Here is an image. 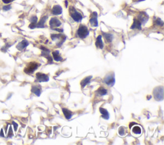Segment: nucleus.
<instances>
[{"label":"nucleus","mask_w":164,"mask_h":145,"mask_svg":"<svg viewBox=\"0 0 164 145\" xmlns=\"http://www.w3.org/2000/svg\"><path fill=\"white\" fill-rule=\"evenodd\" d=\"M131 30H142V24L141 22L138 21V19H133V22L132 25L130 27Z\"/></svg>","instance_id":"13"},{"label":"nucleus","mask_w":164,"mask_h":145,"mask_svg":"<svg viewBox=\"0 0 164 145\" xmlns=\"http://www.w3.org/2000/svg\"><path fill=\"white\" fill-rule=\"evenodd\" d=\"M99 111L101 114V117L105 120H108L110 118V114L108 112V110L103 107H100Z\"/></svg>","instance_id":"15"},{"label":"nucleus","mask_w":164,"mask_h":145,"mask_svg":"<svg viewBox=\"0 0 164 145\" xmlns=\"http://www.w3.org/2000/svg\"><path fill=\"white\" fill-rule=\"evenodd\" d=\"M153 94L156 101H162L163 100V86H157L154 88Z\"/></svg>","instance_id":"1"},{"label":"nucleus","mask_w":164,"mask_h":145,"mask_svg":"<svg viewBox=\"0 0 164 145\" xmlns=\"http://www.w3.org/2000/svg\"><path fill=\"white\" fill-rule=\"evenodd\" d=\"M131 131H132L133 134H135V135H137V136H140L141 134H142V128L140 127V126L139 125H137V124L135 125V126H133L131 127Z\"/></svg>","instance_id":"18"},{"label":"nucleus","mask_w":164,"mask_h":145,"mask_svg":"<svg viewBox=\"0 0 164 145\" xmlns=\"http://www.w3.org/2000/svg\"><path fill=\"white\" fill-rule=\"evenodd\" d=\"M119 134L120 136H125V134H126V128L124 127H120L119 129Z\"/></svg>","instance_id":"26"},{"label":"nucleus","mask_w":164,"mask_h":145,"mask_svg":"<svg viewBox=\"0 0 164 145\" xmlns=\"http://www.w3.org/2000/svg\"><path fill=\"white\" fill-rule=\"evenodd\" d=\"M12 123H13V125H14V130H15V131H16L17 129L18 125L16 123H15V122H12Z\"/></svg>","instance_id":"30"},{"label":"nucleus","mask_w":164,"mask_h":145,"mask_svg":"<svg viewBox=\"0 0 164 145\" xmlns=\"http://www.w3.org/2000/svg\"><path fill=\"white\" fill-rule=\"evenodd\" d=\"M53 57V60L56 62H61L63 60V58L60 56V52L58 51H55L52 52Z\"/></svg>","instance_id":"23"},{"label":"nucleus","mask_w":164,"mask_h":145,"mask_svg":"<svg viewBox=\"0 0 164 145\" xmlns=\"http://www.w3.org/2000/svg\"><path fill=\"white\" fill-rule=\"evenodd\" d=\"M36 80L38 82H48L49 81V77L47 74L41 72H37L36 74Z\"/></svg>","instance_id":"7"},{"label":"nucleus","mask_w":164,"mask_h":145,"mask_svg":"<svg viewBox=\"0 0 164 145\" xmlns=\"http://www.w3.org/2000/svg\"><path fill=\"white\" fill-rule=\"evenodd\" d=\"M149 96H150V95H149ZM151 99V96H150L149 97H148L147 98V99H148H148H149H149Z\"/></svg>","instance_id":"34"},{"label":"nucleus","mask_w":164,"mask_h":145,"mask_svg":"<svg viewBox=\"0 0 164 145\" xmlns=\"http://www.w3.org/2000/svg\"><path fill=\"white\" fill-rule=\"evenodd\" d=\"M92 77H93L92 75H90V76L86 77H85L84 79L82 80L80 82V85L81 88H84L88 84L90 83V81H91V79H92Z\"/></svg>","instance_id":"17"},{"label":"nucleus","mask_w":164,"mask_h":145,"mask_svg":"<svg viewBox=\"0 0 164 145\" xmlns=\"http://www.w3.org/2000/svg\"><path fill=\"white\" fill-rule=\"evenodd\" d=\"M133 1L135 2H142V1H144V0H133Z\"/></svg>","instance_id":"32"},{"label":"nucleus","mask_w":164,"mask_h":145,"mask_svg":"<svg viewBox=\"0 0 164 145\" xmlns=\"http://www.w3.org/2000/svg\"><path fill=\"white\" fill-rule=\"evenodd\" d=\"M155 24H156L157 26H163V21L161 20L160 18H157L155 20Z\"/></svg>","instance_id":"27"},{"label":"nucleus","mask_w":164,"mask_h":145,"mask_svg":"<svg viewBox=\"0 0 164 145\" xmlns=\"http://www.w3.org/2000/svg\"><path fill=\"white\" fill-rule=\"evenodd\" d=\"M103 82L105 84L107 85L109 87H112L114 86L115 83V74L113 72L108 73L105 77Z\"/></svg>","instance_id":"3"},{"label":"nucleus","mask_w":164,"mask_h":145,"mask_svg":"<svg viewBox=\"0 0 164 145\" xmlns=\"http://www.w3.org/2000/svg\"><path fill=\"white\" fill-rule=\"evenodd\" d=\"M90 25L92 27H97L98 26V21H97V13L96 12H92L91 15V17L90 19Z\"/></svg>","instance_id":"10"},{"label":"nucleus","mask_w":164,"mask_h":145,"mask_svg":"<svg viewBox=\"0 0 164 145\" xmlns=\"http://www.w3.org/2000/svg\"><path fill=\"white\" fill-rule=\"evenodd\" d=\"M28 45V41H27L26 40H23V41H21L20 43L18 44V45H17V49L18 50H19V51H22L24 49H25Z\"/></svg>","instance_id":"20"},{"label":"nucleus","mask_w":164,"mask_h":145,"mask_svg":"<svg viewBox=\"0 0 164 145\" xmlns=\"http://www.w3.org/2000/svg\"><path fill=\"white\" fill-rule=\"evenodd\" d=\"M51 13L54 15H60L62 13V8L61 6L58 5H54L52 10H51Z\"/></svg>","instance_id":"12"},{"label":"nucleus","mask_w":164,"mask_h":145,"mask_svg":"<svg viewBox=\"0 0 164 145\" xmlns=\"http://www.w3.org/2000/svg\"><path fill=\"white\" fill-rule=\"evenodd\" d=\"M62 112H63L65 118L67 120H70L72 118L73 116V112L70 110H69L67 108H62Z\"/></svg>","instance_id":"22"},{"label":"nucleus","mask_w":164,"mask_h":145,"mask_svg":"<svg viewBox=\"0 0 164 145\" xmlns=\"http://www.w3.org/2000/svg\"><path fill=\"white\" fill-rule=\"evenodd\" d=\"M14 0H2V2H3L5 4H9L10 3H11V2H14Z\"/></svg>","instance_id":"29"},{"label":"nucleus","mask_w":164,"mask_h":145,"mask_svg":"<svg viewBox=\"0 0 164 145\" xmlns=\"http://www.w3.org/2000/svg\"><path fill=\"white\" fill-rule=\"evenodd\" d=\"M69 14L71 17L73 18V19L75 22H79L83 19V16H82L81 14L79 13L78 11H77L74 7H70Z\"/></svg>","instance_id":"4"},{"label":"nucleus","mask_w":164,"mask_h":145,"mask_svg":"<svg viewBox=\"0 0 164 145\" xmlns=\"http://www.w3.org/2000/svg\"><path fill=\"white\" fill-rule=\"evenodd\" d=\"M31 92L34 93L37 97H40L41 93H42V88L40 85H33L32 86V90Z\"/></svg>","instance_id":"11"},{"label":"nucleus","mask_w":164,"mask_h":145,"mask_svg":"<svg viewBox=\"0 0 164 145\" xmlns=\"http://www.w3.org/2000/svg\"><path fill=\"white\" fill-rule=\"evenodd\" d=\"M40 64L37 62H32L29 63L24 69V72L27 74H32L37 70L39 67Z\"/></svg>","instance_id":"5"},{"label":"nucleus","mask_w":164,"mask_h":145,"mask_svg":"<svg viewBox=\"0 0 164 145\" xmlns=\"http://www.w3.org/2000/svg\"><path fill=\"white\" fill-rule=\"evenodd\" d=\"M102 37H104L105 40L107 41V42L110 43L112 42V40H113V38H114V36L112 33H105V32H102Z\"/></svg>","instance_id":"21"},{"label":"nucleus","mask_w":164,"mask_h":145,"mask_svg":"<svg viewBox=\"0 0 164 145\" xmlns=\"http://www.w3.org/2000/svg\"><path fill=\"white\" fill-rule=\"evenodd\" d=\"M11 8H12L11 5H8L4 6V7H3V9L4 10H5V11H7V10H9L10 9H11Z\"/></svg>","instance_id":"28"},{"label":"nucleus","mask_w":164,"mask_h":145,"mask_svg":"<svg viewBox=\"0 0 164 145\" xmlns=\"http://www.w3.org/2000/svg\"><path fill=\"white\" fill-rule=\"evenodd\" d=\"M40 49L42 50V53H41L40 56H43V57H46L48 60V64H51L53 62V59L50 55V51L48 49H47L45 47H40Z\"/></svg>","instance_id":"6"},{"label":"nucleus","mask_w":164,"mask_h":145,"mask_svg":"<svg viewBox=\"0 0 164 145\" xmlns=\"http://www.w3.org/2000/svg\"><path fill=\"white\" fill-rule=\"evenodd\" d=\"M149 15L145 12H141L138 15V20L141 22L142 24H145L149 19Z\"/></svg>","instance_id":"8"},{"label":"nucleus","mask_w":164,"mask_h":145,"mask_svg":"<svg viewBox=\"0 0 164 145\" xmlns=\"http://www.w3.org/2000/svg\"><path fill=\"white\" fill-rule=\"evenodd\" d=\"M95 45H96V47L98 48V49H103V47H104V44H103V42H102V35H99L97 37Z\"/></svg>","instance_id":"16"},{"label":"nucleus","mask_w":164,"mask_h":145,"mask_svg":"<svg viewBox=\"0 0 164 145\" xmlns=\"http://www.w3.org/2000/svg\"><path fill=\"white\" fill-rule=\"evenodd\" d=\"M48 17L47 15L41 18L38 22H37V23L36 24V27H38V28H44L45 27V23L46 22L47 19H48Z\"/></svg>","instance_id":"14"},{"label":"nucleus","mask_w":164,"mask_h":145,"mask_svg":"<svg viewBox=\"0 0 164 145\" xmlns=\"http://www.w3.org/2000/svg\"><path fill=\"white\" fill-rule=\"evenodd\" d=\"M30 21L31 22V24L29 25V27L30 29H34L36 27V24L38 22V18L36 15H33L31 17L30 19Z\"/></svg>","instance_id":"19"},{"label":"nucleus","mask_w":164,"mask_h":145,"mask_svg":"<svg viewBox=\"0 0 164 145\" xmlns=\"http://www.w3.org/2000/svg\"><path fill=\"white\" fill-rule=\"evenodd\" d=\"M62 22L58 18L56 17H52L49 21V26H50L51 29H55L56 27H58L59 26H61Z\"/></svg>","instance_id":"9"},{"label":"nucleus","mask_w":164,"mask_h":145,"mask_svg":"<svg viewBox=\"0 0 164 145\" xmlns=\"http://www.w3.org/2000/svg\"><path fill=\"white\" fill-rule=\"evenodd\" d=\"M65 35H63L62 34H52L51 35V38L53 40H56V39L58 40V39H61L62 38H63Z\"/></svg>","instance_id":"25"},{"label":"nucleus","mask_w":164,"mask_h":145,"mask_svg":"<svg viewBox=\"0 0 164 145\" xmlns=\"http://www.w3.org/2000/svg\"><path fill=\"white\" fill-rule=\"evenodd\" d=\"M12 135H13V134H12V128L10 127V131H9V133H8V137H11Z\"/></svg>","instance_id":"31"},{"label":"nucleus","mask_w":164,"mask_h":145,"mask_svg":"<svg viewBox=\"0 0 164 145\" xmlns=\"http://www.w3.org/2000/svg\"><path fill=\"white\" fill-rule=\"evenodd\" d=\"M96 93H97L98 95L102 97V96H105L106 95H107V93H108V91H107V90L105 89L104 87H100V88H99L97 90Z\"/></svg>","instance_id":"24"},{"label":"nucleus","mask_w":164,"mask_h":145,"mask_svg":"<svg viewBox=\"0 0 164 145\" xmlns=\"http://www.w3.org/2000/svg\"><path fill=\"white\" fill-rule=\"evenodd\" d=\"M89 35V30L88 27L84 24H81L78 27L76 32V35L79 38L84 39L87 38Z\"/></svg>","instance_id":"2"},{"label":"nucleus","mask_w":164,"mask_h":145,"mask_svg":"<svg viewBox=\"0 0 164 145\" xmlns=\"http://www.w3.org/2000/svg\"><path fill=\"white\" fill-rule=\"evenodd\" d=\"M65 3H66V7H67V6H68V2H67V1H66Z\"/></svg>","instance_id":"33"}]
</instances>
